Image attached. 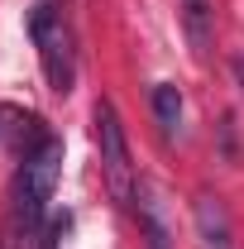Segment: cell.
I'll return each instance as SVG.
<instances>
[{
  "label": "cell",
  "mask_w": 244,
  "mask_h": 249,
  "mask_svg": "<svg viewBox=\"0 0 244 249\" xmlns=\"http://www.w3.org/2000/svg\"><path fill=\"white\" fill-rule=\"evenodd\" d=\"M58 178H62V139L48 134L19 158V173H15V225H19V240H38L43 235Z\"/></svg>",
  "instance_id": "cell-1"
},
{
  "label": "cell",
  "mask_w": 244,
  "mask_h": 249,
  "mask_svg": "<svg viewBox=\"0 0 244 249\" xmlns=\"http://www.w3.org/2000/svg\"><path fill=\"white\" fill-rule=\"evenodd\" d=\"M29 38L38 48L43 77L58 96L77 82V34H72V5L67 0H34L29 5Z\"/></svg>",
  "instance_id": "cell-2"
},
{
  "label": "cell",
  "mask_w": 244,
  "mask_h": 249,
  "mask_svg": "<svg viewBox=\"0 0 244 249\" xmlns=\"http://www.w3.org/2000/svg\"><path fill=\"white\" fill-rule=\"evenodd\" d=\"M96 124V144H101V173H105V187L120 206H134L139 201V178H134V154H129V134L120 124V110L110 101H96L91 110Z\"/></svg>",
  "instance_id": "cell-3"
},
{
  "label": "cell",
  "mask_w": 244,
  "mask_h": 249,
  "mask_svg": "<svg viewBox=\"0 0 244 249\" xmlns=\"http://www.w3.org/2000/svg\"><path fill=\"white\" fill-rule=\"evenodd\" d=\"M192 216H196V235H201V249H235L230 211H225V201H220V196L201 192V196H196V206H192Z\"/></svg>",
  "instance_id": "cell-4"
},
{
  "label": "cell",
  "mask_w": 244,
  "mask_h": 249,
  "mask_svg": "<svg viewBox=\"0 0 244 249\" xmlns=\"http://www.w3.org/2000/svg\"><path fill=\"white\" fill-rule=\"evenodd\" d=\"M139 230H144L149 249H173L168 220H163V211H158V196H153L149 187H139Z\"/></svg>",
  "instance_id": "cell-5"
},
{
  "label": "cell",
  "mask_w": 244,
  "mask_h": 249,
  "mask_svg": "<svg viewBox=\"0 0 244 249\" xmlns=\"http://www.w3.org/2000/svg\"><path fill=\"white\" fill-rule=\"evenodd\" d=\"M153 120L163 124V134H173V129L182 124V91H177L173 82H158V87H153Z\"/></svg>",
  "instance_id": "cell-6"
}]
</instances>
